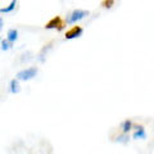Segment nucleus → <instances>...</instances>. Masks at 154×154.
Returning a JSON list of instances; mask_svg holds the SVG:
<instances>
[{"label":"nucleus","mask_w":154,"mask_h":154,"mask_svg":"<svg viewBox=\"0 0 154 154\" xmlns=\"http://www.w3.org/2000/svg\"><path fill=\"white\" fill-rule=\"evenodd\" d=\"M89 16V11H84V9H75L73 12H71L68 16H67L66 23L67 25H73V23H77L81 19H84Z\"/></svg>","instance_id":"obj_1"},{"label":"nucleus","mask_w":154,"mask_h":154,"mask_svg":"<svg viewBox=\"0 0 154 154\" xmlns=\"http://www.w3.org/2000/svg\"><path fill=\"white\" fill-rule=\"evenodd\" d=\"M37 73H38V69L36 68V67H30V68L19 71L17 73V76H16V79L18 81H30V80L33 79V77H36Z\"/></svg>","instance_id":"obj_2"},{"label":"nucleus","mask_w":154,"mask_h":154,"mask_svg":"<svg viewBox=\"0 0 154 154\" xmlns=\"http://www.w3.org/2000/svg\"><path fill=\"white\" fill-rule=\"evenodd\" d=\"M46 30H58V31H62L64 28V22L62 21L60 17H54L51 18L49 22L45 25Z\"/></svg>","instance_id":"obj_3"},{"label":"nucleus","mask_w":154,"mask_h":154,"mask_svg":"<svg viewBox=\"0 0 154 154\" xmlns=\"http://www.w3.org/2000/svg\"><path fill=\"white\" fill-rule=\"evenodd\" d=\"M82 33H84V28L82 27L75 26V27H72L71 30H68L66 32V40H73V38L82 36Z\"/></svg>","instance_id":"obj_4"},{"label":"nucleus","mask_w":154,"mask_h":154,"mask_svg":"<svg viewBox=\"0 0 154 154\" xmlns=\"http://www.w3.org/2000/svg\"><path fill=\"white\" fill-rule=\"evenodd\" d=\"M132 137L135 139V140H139V139H141V140H144V139H146L145 128H144L143 126H136V131L134 132Z\"/></svg>","instance_id":"obj_5"},{"label":"nucleus","mask_w":154,"mask_h":154,"mask_svg":"<svg viewBox=\"0 0 154 154\" xmlns=\"http://www.w3.org/2000/svg\"><path fill=\"white\" fill-rule=\"evenodd\" d=\"M9 91L12 94H18L21 91V85H19V81L17 79H13L11 82H9Z\"/></svg>","instance_id":"obj_6"},{"label":"nucleus","mask_w":154,"mask_h":154,"mask_svg":"<svg viewBox=\"0 0 154 154\" xmlns=\"http://www.w3.org/2000/svg\"><path fill=\"white\" fill-rule=\"evenodd\" d=\"M7 40L11 42V44H13V42H16L18 40V31L16 30V28H11V30L8 31V33H7Z\"/></svg>","instance_id":"obj_7"},{"label":"nucleus","mask_w":154,"mask_h":154,"mask_svg":"<svg viewBox=\"0 0 154 154\" xmlns=\"http://www.w3.org/2000/svg\"><path fill=\"white\" fill-rule=\"evenodd\" d=\"M17 2L18 0H12L9 5L4 7V8H0V13H3V14L4 13H12L14 11V8H16V5H17Z\"/></svg>","instance_id":"obj_8"},{"label":"nucleus","mask_w":154,"mask_h":154,"mask_svg":"<svg viewBox=\"0 0 154 154\" xmlns=\"http://www.w3.org/2000/svg\"><path fill=\"white\" fill-rule=\"evenodd\" d=\"M122 132L123 134H128V131H131L132 128V121L131 119H126V121L122 122Z\"/></svg>","instance_id":"obj_9"},{"label":"nucleus","mask_w":154,"mask_h":154,"mask_svg":"<svg viewBox=\"0 0 154 154\" xmlns=\"http://www.w3.org/2000/svg\"><path fill=\"white\" fill-rule=\"evenodd\" d=\"M116 141L117 143H121V144H127L130 141V137H128V134H121L116 137Z\"/></svg>","instance_id":"obj_10"},{"label":"nucleus","mask_w":154,"mask_h":154,"mask_svg":"<svg viewBox=\"0 0 154 154\" xmlns=\"http://www.w3.org/2000/svg\"><path fill=\"white\" fill-rule=\"evenodd\" d=\"M50 46H51V44H48V45H45L44 48H42L41 53L38 54V60H40V62H44L45 60V54L48 53V50H50Z\"/></svg>","instance_id":"obj_11"},{"label":"nucleus","mask_w":154,"mask_h":154,"mask_svg":"<svg viewBox=\"0 0 154 154\" xmlns=\"http://www.w3.org/2000/svg\"><path fill=\"white\" fill-rule=\"evenodd\" d=\"M0 48H2L3 51H7V50H9V49L12 48V44L5 38V40H2V41H0Z\"/></svg>","instance_id":"obj_12"},{"label":"nucleus","mask_w":154,"mask_h":154,"mask_svg":"<svg viewBox=\"0 0 154 154\" xmlns=\"http://www.w3.org/2000/svg\"><path fill=\"white\" fill-rule=\"evenodd\" d=\"M102 5H103L105 9H110V8L114 5V0H103Z\"/></svg>","instance_id":"obj_13"},{"label":"nucleus","mask_w":154,"mask_h":154,"mask_svg":"<svg viewBox=\"0 0 154 154\" xmlns=\"http://www.w3.org/2000/svg\"><path fill=\"white\" fill-rule=\"evenodd\" d=\"M3 25H4V22H3V18L0 17V31L3 30Z\"/></svg>","instance_id":"obj_14"},{"label":"nucleus","mask_w":154,"mask_h":154,"mask_svg":"<svg viewBox=\"0 0 154 154\" xmlns=\"http://www.w3.org/2000/svg\"><path fill=\"white\" fill-rule=\"evenodd\" d=\"M0 41H2V38H0Z\"/></svg>","instance_id":"obj_15"}]
</instances>
